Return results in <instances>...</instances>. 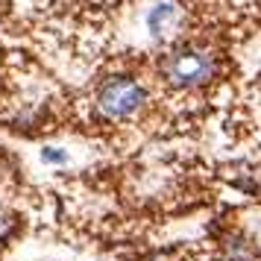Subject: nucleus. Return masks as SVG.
Segmentation results:
<instances>
[{"mask_svg":"<svg viewBox=\"0 0 261 261\" xmlns=\"http://www.w3.org/2000/svg\"><path fill=\"white\" fill-rule=\"evenodd\" d=\"M15 229H18V217L12 212H0V244L9 241L15 235Z\"/></svg>","mask_w":261,"mask_h":261,"instance_id":"obj_5","label":"nucleus"},{"mask_svg":"<svg viewBox=\"0 0 261 261\" xmlns=\"http://www.w3.org/2000/svg\"><path fill=\"white\" fill-rule=\"evenodd\" d=\"M185 24V12L176 0H155L147 12V30L153 38H167Z\"/></svg>","mask_w":261,"mask_h":261,"instance_id":"obj_3","label":"nucleus"},{"mask_svg":"<svg viewBox=\"0 0 261 261\" xmlns=\"http://www.w3.org/2000/svg\"><path fill=\"white\" fill-rule=\"evenodd\" d=\"M159 73L173 88H197V85H205L208 80H214L217 56L212 50H200V47L173 50L159 62Z\"/></svg>","mask_w":261,"mask_h":261,"instance_id":"obj_1","label":"nucleus"},{"mask_svg":"<svg viewBox=\"0 0 261 261\" xmlns=\"http://www.w3.org/2000/svg\"><path fill=\"white\" fill-rule=\"evenodd\" d=\"M220 261H255L258 258V244L244 232V229H229L220 235Z\"/></svg>","mask_w":261,"mask_h":261,"instance_id":"obj_4","label":"nucleus"},{"mask_svg":"<svg viewBox=\"0 0 261 261\" xmlns=\"http://www.w3.org/2000/svg\"><path fill=\"white\" fill-rule=\"evenodd\" d=\"M41 155H44V162H59V165L62 162H68V155L62 153V150H53V147H47Z\"/></svg>","mask_w":261,"mask_h":261,"instance_id":"obj_6","label":"nucleus"},{"mask_svg":"<svg viewBox=\"0 0 261 261\" xmlns=\"http://www.w3.org/2000/svg\"><path fill=\"white\" fill-rule=\"evenodd\" d=\"M150 261H176L173 255H167V252H159V255H153Z\"/></svg>","mask_w":261,"mask_h":261,"instance_id":"obj_7","label":"nucleus"},{"mask_svg":"<svg viewBox=\"0 0 261 261\" xmlns=\"http://www.w3.org/2000/svg\"><path fill=\"white\" fill-rule=\"evenodd\" d=\"M147 103V91L135 76H109L97 88V109L109 120H126Z\"/></svg>","mask_w":261,"mask_h":261,"instance_id":"obj_2","label":"nucleus"}]
</instances>
